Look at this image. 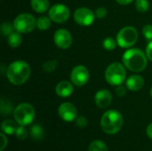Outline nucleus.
I'll use <instances>...</instances> for the list:
<instances>
[{
  "label": "nucleus",
  "instance_id": "nucleus-19",
  "mask_svg": "<svg viewBox=\"0 0 152 151\" xmlns=\"http://www.w3.org/2000/svg\"><path fill=\"white\" fill-rule=\"evenodd\" d=\"M30 136L35 141H40L44 138V129L40 125H34L30 128Z\"/></svg>",
  "mask_w": 152,
  "mask_h": 151
},
{
  "label": "nucleus",
  "instance_id": "nucleus-23",
  "mask_svg": "<svg viewBox=\"0 0 152 151\" xmlns=\"http://www.w3.org/2000/svg\"><path fill=\"white\" fill-rule=\"evenodd\" d=\"M0 110H1V114L3 116H6V115H10L12 111V106L11 104L10 101H5L4 99L1 100V108H0Z\"/></svg>",
  "mask_w": 152,
  "mask_h": 151
},
{
  "label": "nucleus",
  "instance_id": "nucleus-36",
  "mask_svg": "<svg viewBox=\"0 0 152 151\" xmlns=\"http://www.w3.org/2000/svg\"><path fill=\"white\" fill-rule=\"evenodd\" d=\"M150 93H151V96L152 97V87H151V92H150Z\"/></svg>",
  "mask_w": 152,
  "mask_h": 151
},
{
  "label": "nucleus",
  "instance_id": "nucleus-20",
  "mask_svg": "<svg viewBox=\"0 0 152 151\" xmlns=\"http://www.w3.org/2000/svg\"><path fill=\"white\" fill-rule=\"evenodd\" d=\"M51 19L48 16H40L37 20V27L39 30H47L51 27Z\"/></svg>",
  "mask_w": 152,
  "mask_h": 151
},
{
  "label": "nucleus",
  "instance_id": "nucleus-30",
  "mask_svg": "<svg viewBox=\"0 0 152 151\" xmlns=\"http://www.w3.org/2000/svg\"><path fill=\"white\" fill-rule=\"evenodd\" d=\"M76 125L80 128H84L87 125V119L85 117L80 116L76 118Z\"/></svg>",
  "mask_w": 152,
  "mask_h": 151
},
{
  "label": "nucleus",
  "instance_id": "nucleus-6",
  "mask_svg": "<svg viewBox=\"0 0 152 151\" xmlns=\"http://www.w3.org/2000/svg\"><path fill=\"white\" fill-rule=\"evenodd\" d=\"M138 39V31L132 26H127L121 28L116 37L117 44L121 48L132 47Z\"/></svg>",
  "mask_w": 152,
  "mask_h": 151
},
{
  "label": "nucleus",
  "instance_id": "nucleus-22",
  "mask_svg": "<svg viewBox=\"0 0 152 151\" xmlns=\"http://www.w3.org/2000/svg\"><path fill=\"white\" fill-rule=\"evenodd\" d=\"M57 66H58V61H54V60H51V61H45L43 64L42 69L45 73H52L56 69Z\"/></svg>",
  "mask_w": 152,
  "mask_h": 151
},
{
  "label": "nucleus",
  "instance_id": "nucleus-10",
  "mask_svg": "<svg viewBox=\"0 0 152 151\" xmlns=\"http://www.w3.org/2000/svg\"><path fill=\"white\" fill-rule=\"evenodd\" d=\"M89 77L90 75L88 69L83 65L76 66L70 73V79L72 84L78 87L85 85L88 82Z\"/></svg>",
  "mask_w": 152,
  "mask_h": 151
},
{
  "label": "nucleus",
  "instance_id": "nucleus-11",
  "mask_svg": "<svg viewBox=\"0 0 152 151\" xmlns=\"http://www.w3.org/2000/svg\"><path fill=\"white\" fill-rule=\"evenodd\" d=\"M53 41L56 46L61 49H68L72 44L71 34L64 28L57 29L53 35Z\"/></svg>",
  "mask_w": 152,
  "mask_h": 151
},
{
  "label": "nucleus",
  "instance_id": "nucleus-33",
  "mask_svg": "<svg viewBox=\"0 0 152 151\" xmlns=\"http://www.w3.org/2000/svg\"><path fill=\"white\" fill-rule=\"evenodd\" d=\"M146 55L148 60L151 61H152V40L149 42V44H147L146 47Z\"/></svg>",
  "mask_w": 152,
  "mask_h": 151
},
{
  "label": "nucleus",
  "instance_id": "nucleus-4",
  "mask_svg": "<svg viewBox=\"0 0 152 151\" xmlns=\"http://www.w3.org/2000/svg\"><path fill=\"white\" fill-rule=\"evenodd\" d=\"M104 77L107 83H109L110 85L118 86L122 85V83L126 80V69L121 63L113 62L107 67Z\"/></svg>",
  "mask_w": 152,
  "mask_h": 151
},
{
  "label": "nucleus",
  "instance_id": "nucleus-14",
  "mask_svg": "<svg viewBox=\"0 0 152 151\" xmlns=\"http://www.w3.org/2000/svg\"><path fill=\"white\" fill-rule=\"evenodd\" d=\"M144 85V79L139 75H132L126 81V86L132 92L140 91Z\"/></svg>",
  "mask_w": 152,
  "mask_h": 151
},
{
  "label": "nucleus",
  "instance_id": "nucleus-27",
  "mask_svg": "<svg viewBox=\"0 0 152 151\" xmlns=\"http://www.w3.org/2000/svg\"><path fill=\"white\" fill-rule=\"evenodd\" d=\"M15 135L17 136V138L19 140H25L27 137H28V131L27 129L25 128V126L23 125H20L18 126L17 130H16V133H15Z\"/></svg>",
  "mask_w": 152,
  "mask_h": 151
},
{
  "label": "nucleus",
  "instance_id": "nucleus-8",
  "mask_svg": "<svg viewBox=\"0 0 152 151\" xmlns=\"http://www.w3.org/2000/svg\"><path fill=\"white\" fill-rule=\"evenodd\" d=\"M69 8L62 4H56L53 5L48 12V15L52 21L55 23H64L69 18Z\"/></svg>",
  "mask_w": 152,
  "mask_h": 151
},
{
  "label": "nucleus",
  "instance_id": "nucleus-9",
  "mask_svg": "<svg viewBox=\"0 0 152 151\" xmlns=\"http://www.w3.org/2000/svg\"><path fill=\"white\" fill-rule=\"evenodd\" d=\"M73 17H74L75 21L78 25L87 27L93 24L94 18H95V13L89 8L80 7L75 11Z\"/></svg>",
  "mask_w": 152,
  "mask_h": 151
},
{
  "label": "nucleus",
  "instance_id": "nucleus-3",
  "mask_svg": "<svg viewBox=\"0 0 152 151\" xmlns=\"http://www.w3.org/2000/svg\"><path fill=\"white\" fill-rule=\"evenodd\" d=\"M123 125V116L115 109L106 111L101 119L102 131L107 134H115L119 132Z\"/></svg>",
  "mask_w": 152,
  "mask_h": 151
},
{
  "label": "nucleus",
  "instance_id": "nucleus-12",
  "mask_svg": "<svg viewBox=\"0 0 152 151\" xmlns=\"http://www.w3.org/2000/svg\"><path fill=\"white\" fill-rule=\"evenodd\" d=\"M60 117L65 122H71L76 120L77 111L76 107L70 102H63L58 109Z\"/></svg>",
  "mask_w": 152,
  "mask_h": 151
},
{
  "label": "nucleus",
  "instance_id": "nucleus-7",
  "mask_svg": "<svg viewBox=\"0 0 152 151\" xmlns=\"http://www.w3.org/2000/svg\"><path fill=\"white\" fill-rule=\"evenodd\" d=\"M13 28L20 34L31 32L37 26V20L30 13H20L13 20Z\"/></svg>",
  "mask_w": 152,
  "mask_h": 151
},
{
  "label": "nucleus",
  "instance_id": "nucleus-5",
  "mask_svg": "<svg viewBox=\"0 0 152 151\" xmlns=\"http://www.w3.org/2000/svg\"><path fill=\"white\" fill-rule=\"evenodd\" d=\"M36 111L29 103H20L13 110V117L19 125H30L35 118Z\"/></svg>",
  "mask_w": 152,
  "mask_h": 151
},
{
  "label": "nucleus",
  "instance_id": "nucleus-35",
  "mask_svg": "<svg viewBox=\"0 0 152 151\" xmlns=\"http://www.w3.org/2000/svg\"><path fill=\"white\" fill-rule=\"evenodd\" d=\"M117 3H118L119 4H123V5H126L128 4H131L134 0H116Z\"/></svg>",
  "mask_w": 152,
  "mask_h": 151
},
{
  "label": "nucleus",
  "instance_id": "nucleus-21",
  "mask_svg": "<svg viewBox=\"0 0 152 151\" xmlns=\"http://www.w3.org/2000/svg\"><path fill=\"white\" fill-rule=\"evenodd\" d=\"M88 151H108L107 145L102 141H94L88 148Z\"/></svg>",
  "mask_w": 152,
  "mask_h": 151
},
{
  "label": "nucleus",
  "instance_id": "nucleus-32",
  "mask_svg": "<svg viewBox=\"0 0 152 151\" xmlns=\"http://www.w3.org/2000/svg\"><path fill=\"white\" fill-rule=\"evenodd\" d=\"M116 93H117L118 96L122 97V96H124L126 93V88L125 86H122L121 85H119L116 88Z\"/></svg>",
  "mask_w": 152,
  "mask_h": 151
},
{
  "label": "nucleus",
  "instance_id": "nucleus-26",
  "mask_svg": "<svg viewBox=\"0 0 152 151\" xmlns=\"http://www.w3.org/2000/svg\"><path fill=\"white\" fill-rule=\"evenodd\" d=\"M117 41L112 37H106L103 41V48L107 51H112L117 46Z\"/></svg>",
  "mask_w": 152,
  "mask_h": 151
},
{
  "label": "nucleus",
  "instance_id": "nucleus-17",
  "mask_svg": "<svg viewBox=\"0 0 152 151\" xmlns=\"http://www.w3.org/2000/svg\"><path fill=\"white\" fill-rule=\"evenodd\" d=\"M31 7L37 13L45 12L49 8V0H31Z\"/></svg>",
  "mask_w": 152,
  "mask_h": 151
},
{
  "label": "nucleus",
  "instance_id": "nucleus-13",
  "mask_svg": "<svg viewBox=\"0 0 152 151\" xmlns=\"http://www.w3.org/2000/svg\"><path fill=\"white\" fill-rule=\"evenodd\" d=\"M94 101L97 107L101 109H107L111 104L112 95L109 90L102 89L96 93L94 96Z\"/></svg>",
  "mask_w": 152,
  "mask_h": 151
},
{
  "label": "nucleus",
  "instance_id": "nucleus-29",
  "mask_svg": "<svg viewBox=\"0 0 152 151\" xmlns=\"http://www.w3.org/2000/svg\"><path fill=\"white\" fill-rule=\"evenodd\" d=\"M95 17L98 18V19H102L104 18L106 15H107V10L104 8V7H98L96 10H95Z\"/></svg>",
  "mask_w": 152,
  "mask_h": 151
},
{
  "label": "nucleus",
  "instance_id": "nucleus-18",
  "mask_svg": "<svg viewBox=\"0 0 152 151\" xmlns=\"http://www.w3.org/2000/svg\"><path fill=\"white\" fill-rule=\"evenodd\" d=\"M7 43L12 48H16V47L20 46L22 43V36H21L20 33L17 32V31H12L7 36Z\"/></svg>",
  "mask_w": 152,
  "mask_h": 151
},
{
  "label": "nucleus",
  "instance_id": "nucleus-15",
  "mask_svg": "<svg viewBox=\"0 0 152 151\" xmlns=\"http://www.w3.org/2000/svg\"><path fill=\"white\" fill-rule=\"evenodd\" d=\"M73 85L69 81H61L57 84L55 87V93L58 96L61 98H67L70 96L73 93Z\"/></svg>",
  "mask_w": 152,
  "mask_h": 151
},
{
  "label": "nucleus",
  "instance_id": "nucleus-25",
  "mask_svg": "<svg viewBox=\"0 0 152 151\" xmlns=\"http://www.w3.org/2000/svg\"><path fill=\"white\" fill-rule=\"evenodd\" d=\"M135 7L141 12H145L149 10L150 4L148 0H135Z\"/></svg>",
  "mask_w": 152,
  "mask_h": 151
},
{
  "label": "nucleus",
  "instance_id": "nucleus-28",
  "mask_svg": "<svg viewBox=\"0 0 152 151\" xmlns=\"http://www.w3.org/2000/svg\"><path fill=\"white\" fill-rule=\"evenodd\" d=\"M142 34L145 36V38L149 41L152 40V25L147 24L142 28Z\"/></svg>",
  "mask_w": 152,
  "mask_h": 151
},
{
  "label": "nucleus",
  "instance_id": "nucleus-2",
  "mask_svg": "<svg viewBox=\"0 0 152 151\" xmlns=\"http://www.w3.org/2000/svg\"><path fill=\"white\" fill-rule=\"evenodd\" d=\"M30 76V67L24 61L12 62L6 69V77L9 82L14 85H21L28 81Z\"/></svg>",
  "mask_w": 152,
  "mask_h": 151
},
{
  "label": "nucleus",
  "instance_id": "nucleus-31",
  "mask_svg": "<svg viewBox=\"0 0 152 151\" xmlns=\"http://www.w3.org/2000/svg\"><path fill=\"white\" fill-rule=\"evenodd\" d=\"M1 147H0V151H4V149L6 148V146H7V143H8V142H7V138H6V136H5V133H1Z\"/></svg>",
  "mask_w": 152,
  "mask_h": 151
},
{
  "label": "nucleus",
  "instance_id": "nucleus-16",
  "mask_svg": "<svg viewBox=\"0 0 152 151\" xmlns=\"http://www.w3.org/2000/svg\"><path fill=\"white\" fill-rule=\"evenodd\" d=\"M16 124L17 123L10 119L4 120L1 124V130L3 133H4L7 135H12L16 133V130L18 128Z\"/></svg>",
  "mask_w": 152,
  "mask_h": 151
},
{
  "label": "nucleus",
  "instance_id": "nucleus-1",
  "mask_svg": "<svg viewBox=\"0 0 152 151\" xmlns=\"http://www.w3.org/2000/svg\"><path fill=\"white\" fill-rule=\"evenodd\" d=\"M123 64L132 72H141L145 69L148 63L147 55L139 48H131L123 54Z\"/></svg>",
  "mask_w": 152,
  "mask_h": 151
},
{
  "label": "nucleus",
  "instance_id": "nucleus-24",
  "mask_svg": "<svg viewBox=\"0 0 152 151\" xmlns=\"http://www.w3.org/2000/svg\"><path fill=\"white\" fill-rule=\"evenodd\" d=\"M13 25L10 24L9 22H3L1 27H0V31L3 36H8L12 32Z\"/></svg>",
  "mask_w": 152,
  "mask_h": 151
},
{
  "label": "nucleus",
  "instance_id": "nucleus-34",
  "mask_svg": "<svg viewBox=\"0 0 152 151\" xmlns=\"http://www.w3.org/2000/svg\"><path fill=\"white\" fill-rule=\"evenodd\" d=\"M146 133H147V136L152 140V123L148 125L147 130H146Z\"/></svg>",
  "mask_w": 152,
  "mask_h": 151
}]
</instances>
